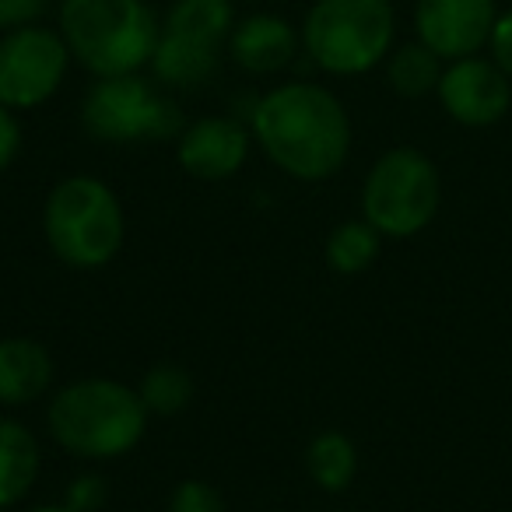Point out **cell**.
I'll return each instance as SVG.
<instances>
[{"label": "cell", "instance_id": "1", "mask_svg": "<svg viewBox=\"0 0 512 512\" xmlns=\"http://www.w3.org/2000/svg\"><path fill=\"white\" fill-rule=\"evenodd\" d=\"M249 130L271 165L302 183H323L351 155L348 109L316 81H288L260 95L249 113Z\"/></svg>", "mask_w": 512, "mask_h": 512}, {"label": "cell", "instance_id": "2", "mask_svg": "<svg viewBox=\"0 0 512 512\" xmlns=\"http://www.w3.org/2000/svg\"><path fill=\"white\" fill-rule=\"evenodd\" d=\"M148 407L134 386L120 379L88 376L53 393L46 425L60 449L78 460H116L127 456L148 428Z\"/></svg>", "mask_w": 512, "mask_h": 512}, {"label": "cell", "instance_id": "3", "mask_svg": "<svg viewBox=\"0 0 512 512\" xmlns=\"http://www.w3.org/2000/svg\"><path fill=\"white\" fill-rule=\"evenodd\" d=\"M57 32L88 74L116 78L151 64L162 18L144 0H64Z\"/></svg>", "mask_w": 512, "mask_h": 512}, {"label": "cell", "instance_id": "4", "mask_svg": "<svg viewBox=\"0 0 512 512\" xmlns=\"http://www.w3.org/2000/svg\"><path fill=\"white\" fill-rule=\"evenodd\" d=\"M43 235L60 264L74 271H99L120 253L127 235L120 197L99 176L60 179L46 197Z\"/></svg>", "mask_w": 512, "mask_h": 512}, {"label": "cell", "instance_id": "5", "mask_svg": "<svg viewBox=\"0 0 512 512\" xmlns=\"http://www.w3.org/2000/svg\"><path fill=\"white\" fill-rule=\"evenodd\" d=\"M393 36L390 0H316L302 25V50L320 71L355 78L390 57Z\"/></svg>", "mask_w": 512, "mask_h": 512}, {"label": "cell", "instance_id": "6", "mask_svg": "<svg viewBox=\"0 0 512 512\" xmlns=\"http://www.w3.org/2000/svg\"><path fill=\"white\" fill-rule=\"evenodd\" d=\"M442 207V176L418 148H390L372 162L362 183V218L383 239H411L425 232Z\"/></svg>", "mask_w": 512, "mask_h": 512}, {"label": "cell", "instance_id": "7", "mask_svg": "<svg viewBox=\"0 0 512 512\" xmlns=\"http://www.w3.org/2000/svg\"><path fill=\"white\" fill-rule=\"evenodd\" d=\"M235 29L232 0H176L162 18L151 74L165 88H200L218 74Z\"/></svg>", "mask_w": 512, "mask_h": 512}, {"label": "cell", "instance_id": "8", "mask_svg": "<svg viewBox=\"0 0 512 512\" xmlns=\"http://www.w3.org/2000/svg\"><path fill=\"white\" fill-rule=\"evenodd\" d=\"M81 127L102 144H151L179 137L186 120L176 99L137 71L95 81L81 102Z\"/></svg>", "mask_w": 512, "mask_h": 512}, {"label": "cell", "instance_id": "9", "mask_svg": "<svg viewBox=\"0 0 512 512\" xmlns=\"http://www.w3.org/2000/svg\"><path fill=\"white\" fill-rule=\"evenodd\" d=\"M71 50L64 36L46 25H22L0 36V106L36 109L64 85Z\"/></svg>", "mask_w": 512, "mask_h": 512}, {"label": "cell", "instance_id": "10", "mask_svg": "<svg viewBox=\"0 0 512 512\" xmlns=\"http://www.w3.org/2000/svg\"><path fill=\"white\" fill-rule=\"evenodd\" d=\"M435 95L460 127H495L512 109V78L491 57L449 60Z\"/></svg>", "mask_w": 512, "mask_h": 512}, {"label": "cell", "instance_id": "11", "mask_svg": "<svg viewBox=\"0 0 512 512\" xmlns=\"http://www.w3.org/2000/svg\"><path fill=\"white\" fill-rule=\"evenodd\" d=\"M498 22L495 0H418L414 29L418 39L442 60L477 57L488 46Z\"/></svg>", "mask_w": 512, "mask_h": 512}, {"label": "cell", "instance_id": "12", "mask_svg": "<svg viewBox=\"0 0 512 512\" xmlns=\"http://www.w3.org/2000/svg\"><path fill=\"white\" fill-rule=\"evenodd\" d=\"M253 130L235 116H200L176 137V158L186 176L221 183L246 165Z\"/></svg>", "mask_w": 512, "mask_h": 512}, {"label": "cell", "instance_id": "13", "mask_svg": "<svg viewBox=\"0 0 512 512\" xmlns=\"http://www.w3.org/2000/svg\"><path fill=\"white\" fill-rule=\"evenodd\" d=\"M302 50V32L281 15H246L228 36V57L249 74H278Z\"/></svg>", "mask_w": 512, "mask_h": 512}, {"label": "cell", "instance_id": "14", "mask_svg": "<svg viewBox=\"0 0 512 512\" xmlns=\"http://www.w3.org/2000/svg\"><path fill=\"white\" fill-rule=\"evenodd\" d=\"M53 355L36 337H4L0 341V404L25 407L53 386Z\"/></svg>", "mask_w": 512, "mask_h": 512}, {"label": "cell", "instance_id": "15", "mask_svg": "<svg viewBox=\"0 0 512 512\" xmlns=\"http://www.w3.org/2000/svg\"><path fill=\"white\" fill-rule=\"evenodd\" d=\"M39 442L22 421L0 418V509L25 502L39 477Z\"/></svg>", "mask_w": 512, "mask_h": 512}, {"label": "cell", "instance_id": "16", "mask_svg": "<svg viewBox=\"0 0 512 512\" xmlns=\"http://www.w3.org/2000/svg\"><path fill=\"white\" fill-rule=\"evenodd\" d=\"M306 470L316 481V488L341 495L355 484L358 477V446L351 435L327 428V432L313 435V442L306 446Z\"/></svg>", "mask_w": 512, "mask_h": 512}, {"label": "cell", "instance_id": "17", "mask_svg": "<svg viewBox=\"0 0 512 512\" xmlns=\"http://www.w3.org/2000/svg\"><path fill=\"white\" fill-rule=\"evenodd\" d=\"M446 60L439 53H432L425 43H404L397 50H390L386 57V81L400 99H425L439 88Z\"/></svg>", "mask_w": 512, "mask_h": 512}, {"label": "cell", "instance_id": "18", "mask_svg": "<svg viewBox=\"0 0 512 512\" xmlns=\"http://www.w3.org/2000/svg\"><path fill=\"white\" fill-rule=\"evenodd\" d=\"M379 249H383V235H379V228L369 225L365 218H355V221L337 225L334 232L327 235L323 256H327V267L334 274L355 278V274H365L372 264H376Z\"/></svg>", "mask_w": 512, "mask_h": 512}, {"label": "cell", "instance_id": "19", "mask_svg": "<svg viewBox=\"0 0 512 512\" xmlns=\"http://www.w3.org/2000/svg\"><path fill=\"white\" fill-rule=\"evenodd\" d=\"M137 393H141L148 414L172 418V414H179V411H186V407H190L193 376H190V369H183V365H176V362H158V365H151V369L144 372Z\"/></svg>", "mask_w": 512, "mask_h": 512}, {"label": "cell", "instance_id": "20", "mask_svg": "<svg viewBox=\"0 0 512 512\" xmlns=\"http://www.w3.org/2000/svg\"><path fill=\"white\" fill-rule=\"evenodd\" d=\"M169 512H225V498L211 481L200 477H186L176 484L169 498Z\"/></svg>", "mask_w": 512, "mask_h": 512}, {"label": "cell", "instance_id": "21", "mask_svg": "<svg viewBox=\"0 0 512 512\" xmlns=\"http://www.w3.org/2000/svg\"><path fill=\"white\" fill-rule=\"evenodd\" d=\"M102 502H106V481L99 474H81L67 484L64 505L71 512H99Z\"/></svg>", "mask_w": 512, "mask_h": 512}, {"label": "cell", "instance_id": "22", "mask_svg": "<svg viewBox=\"0 0 512 512\" xmlns=\"http://www.w3.org/2000/svg\"><path fill=\"white\" fill-rule=\"evenodd\" d=\"M22 123H18V113L8 106H0V172L11 169L15 158L22 155Z\"/></svg>", "mask_w": 512, "mask_h": 512}, {"label": "cell", "instance_id": "23", "mask_svg": "<svg viewBox=\"0 0 512 512\" xmlns=\"http://www.w3.org/2000/svg\"><path fill=\"white\" fill-rule=\"evenodd\" d=\"M46 11V0H0V32L36 25Z\"/></svg>", "mask_w": 512, "mask_h": 512}, {"label": "cell", "instance_id": "24", "mask_svg": "<svg viewBox=\"0 0 512 512\" xmlns=\"http://www.w3.org/2000/svg\"><path fill=\"white\" fill-rule=\"evenodd\" d=\"M488 50H491V60L512 78V11L498 15L495 29H491V39H488Z\"/></svg>", "mask_w": 512, "mask_h": 512}, {"label": "cell", "instance_id": "25", "mask_svg": "<svg viewBox=\"0 0 512 512\" xmlns=\"http://www.w3.org/2000/svg\"><path fill=\"white\" fill-rule=\"evenodd\" d=\"M32 512H71V509L60 502V505H39V509H32Z\"/></svg>", "mask_w": 512, "mask_h": 512}, {"label": "cell", "instance_id": "26", "mask_svg": "<svg viewBox=\"0 0 512 512\" xmlns=\"http://www.w3.org/2000/svg\"><path fill=\"white\" fill-rule=\"evenodd\" d=\"M0 512H8V509H0Z\"/></svg>", "mask_w": 512, "mask_h": 512}]
</instances>
